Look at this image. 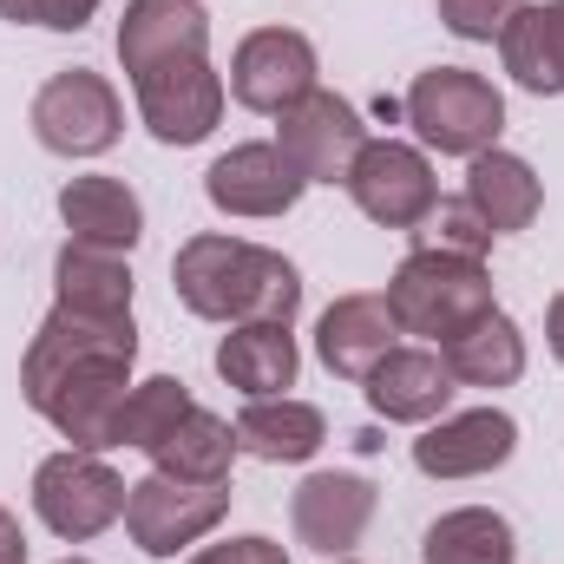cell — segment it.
I'll use <instances>...</instances> for the list:
<instances>
[{
	"mask_svg": "<svg viewBox=\"0 0 564 564\" xmlns=\"http://www.w3.org/2000/svg\"><path fill=\"white\" fill-rule=\"evenodd\" d=\"M171 289L191 315L204 322H295L302 308V276L282 250L224 237V230H197L177 243L171 257Z\"/></svg>",
	"mask_w": 564,
	"mask_h": 564,
	"instance_id": "6da1fadb",
	"label": "cell"
},
{
	"mask_svg": "<svg viewBox=\"0 0 564 564\" xmlns=\"http://www.w3.org/2000/svg\"><path fill=\"white\" fill-rule=\"evenodd\" d=\"M408 126L440 158H479L506 132V93L473 66H426L401 99Z\"/></svg>",
	"mask_w": 564,
	"mask_h": 564,
	"instance_id": "7a4b0ae2",
	"label": "cell"
},
{
	"mask_svg": "<svg viewBox=\"0 0 564 564\" xmlns=\"http://www.w3.org/2000/svg\"><path fill=\"white\" fill-rule=\"evenodd\" d=\"M388 308L401 322V335H426V341H446L459 335L466 322H479L492 302V276L486 263L473 257H446V250H414L394 282H388Z\"/></svg>",
	"mask_w": 564,
	"mask_h": 564,
	"instance_id": "3957f363",
	"label": "cell"
},
{
	"mask_svg": "<svg viewBox=\"0 0 564 564\" xmlns=\"http://www.w3.org/2000/svg\"><path fill=\"white\" fill-rule=\"evenodd\" d=\"M126 479L106 466V453H79V446H59L33 466V512L53 539L66 545H86L99 532H112L126 519Z\"/></svg>",
	"mask_w": 564,
	"mask_h": 564,
	"instance_id": "277c9868",
	"label": "cell"
},
{
	"mask_svg": "<svg viewBox=\"0 0 564 564\" xmlns=\"http://www.w3.org/2000/svg\"><path fill=\"white\" fill-rule=\"evenodd\" d=\"M99 361H139V322L132 315H86V308H46V322L33 328L26 355H20V394L26 408L73 368H99Z\"/></svg>",
	"mask_w": 564,
	"mask_h": 564,
	"instance_id": "5b68a950",
	"label": "cell"
},
{
	"mask_svg": "<svg viewBox=\"0 0 564 564\" xmlns=\"http://www.w3.org/2000/svg\"><path fill=\"white\" fill-rule=\"evenodd\" d=\"M26 126H33V139L46 144L53 158H99V151H112L119 132H126V106H119V93H112L106 73L66 66V73H53L33 93Z\"/></svg>",
	"mask_w": 564,
	"mask_h": 564,
	"instance_id": "8992f818",
	"label": "cell"
},
{
	"mask_svg": "<svg viewBox=\"0 0 564 564\" xmlns=\"http://www.w3.org/2000/svg\"><path fill=\"white\" fill-rule=\"evenodd\" d=\"M230 519V479L224 486H191L171 473H144L126 492V532L144 558H177L197 539H210Z\"/></svg>",
	"mask_w": 564,
	"mask_h": 564,
	"instance_id": "52a82bcc",
	"label": "cell"
},
{
	"mask_svg": "<svg viewBox=\"0 0 564 564\" xmlns=\"http://www.w3.org/2000/svg\"><path fill=\"white\" fill-rule=\"evenodd\" d=\"M132 99H139V119L144 132L158 144H204L217 126H224V99H230V86H224V73L210 66V53L204 59H164V66H151L132 79Z\"/></svg>",
	"mask_w": 564,
	"mask_h": 564,
	"instance_id": "ba28073f",
	"label": "cell"
},
{
	"mask_svg": "<svg viewBox=\"0 0 564 564\" xmlns=\"http://www.w3.org/2000/svg\"><path fill=\"white\" fill-rule=\"evenodd\" d=\"M230 99L243 112H263L282 119L295 99H308L322 86V59H315V40L295 33V26H257L243 33V46L230 53Z\"/></svg>",
	"mask_w": 564,
	"mask_h": 564,
	"instance_id": "9c48e42d",
	"label": "cell"
},
{
	"mask_svg": "<svg viewBox=\"0 0 564 564\" xmlns=\"http://www.w3.org/2000/svg\"><path fill=\"white\" fill-rule=\"evenodd\" d=\"M341 191H348L355 210H361L368 224H381V230H421L426 210L440 204V177H433L426 151L421 144H401V139H368L361 144V158H355V171H348Z\"/></svg>",
	"mask_w": 564,
	"mask_h": 564,
	"instance_id": "30bf717a",
	"label": "cell"
},
{
	"mask_svg": "<svg viewBox=\"0 0 564 564\" xmlns=\"http://www.w3.org/2000/svg\"><path fill=\"white\" fill-rule=\"evenodd\" d=\"M126 401H132V361H99V368L59 375L33 401V414L53 421V433L79 453H112L126 440Z\"/></svg>",
	"mask_w": 564,
	"mask_h": 564,
	"instance_id": "8fae6325",
	"label": "cell"
},
{
	"mask_svg": "<svg viewBox=\"0 0 564 564\" xmlns=\"http://www.w3.org/2000/svg\"><path fill=\"white\" fill-rule=\"evenodd\" d=\"M276 144L282 158L302 171V184H348V171H355V158L368 144V126H361V112L341 93L315 86L308 99H295L276 119Z\"/></svg>",
	"mask_w": 564,
	"mask_h": 564,
	"instance_id": "7c38bea8",
	"label": "cell"
},
{
	"mask_svg": "<svg viewBox=\"0 0 564 564\" xmlns=\"http://www.w3.org/2000/svg\"><path fill=\"white\" fill-rule=\"evenodd\" d=\"M375 506H381L375 479H361V473H308L295 486V499H289L295 545L315 552V558H348L368 539Z\"/></svg>",
	"mask_w": 564,
	"mask_h": 564,
	"instance_id": "4fadbf2b",
	"label": "cell"
},
{
	"mask_svg": "<svg viewBox=\"0 0 564 564\" xmlns=\"http://www.w3.org/2000/svg\"><path fill=\"white\" fill-rule=\"evenodd\" d=\"M302 171L282 158L276 139L257 144H230L210 171H204V197L224 210V217H289L302 204Z\"/></svg>",
	"mask_w": 564,
	"mask_h": 564,
	"instance_id": "5bb4252c",
	"label": "cell"
},
{
	"mask_svg": "<svg viewBox=\"0 0 564 564\" xmlns=\"http://www.w3.org/2000/svg\"><path fill=\"white\" fill-rule=\"evenodd\" d=\"M519 453V421L506 408H466V414H440L414 440V466L426 479H486Z\"/></svg>",
	"mask_w": 564,
	"mask_h": 564,
	"instance_id": "9a60e30c",
	"label": "cell"
},
{
	"mask_svg": "<svg viewBox=\"0 0 564 564\" xmlns=\"http://www.w3.org/2000/svg\"><path fill=\"white\" fill-rule=\"evenodd\" d=\"M401 348V322H394V308H388V295H335L328 308H322V322H315V355H322V368L335 375V381H368L388 355Z\"/></svg>",
	"mask_w": 564,
	"mask_h": 564,
	"instance_id": "2e32d148",
	"label": "cell"
},
{
	"mask_svg": "<svg viewBox=\"0 0 564 564\" xmlns=\"http://www.w3.org/2000/svg\"><path fill=\"white\" fill-rule=\"evenodd\" d=\"M210 53V7L204 0H126L119 20V66L139 79L164 59H204Z\"/></svg>",
	"mask_w": 564,
	"mask_h": 564,
	"instance_id": "e0dca14e",
	"label": "cell"
},
{
	"mask_svg": "<svg viewBox=\"0 0 564 564\" xmlns=\"http://www.w3.org/2000/svg\"><path fill=\"white\" fill-rule=\"evenodd\" d=\"M361 394H368V408H375L381 421L426 426V421H440V414L453 408L459 381L446 375L440 348H394V355H388V361L361 381Z\"/></svg>",
	"mask_w": 564,
	"mask_h": 564,
	"instance_id": "ac0fdd59",
	"label": "cell"
},
{
	"mask_svg": "<svg viewBox=\"0 0 564 564\" xmlns=\"http://www.w3.org/2000/svg\"><path fill=\"white\" fill-rule=\"evenodd\" d=\"M59 224L79 237V243H106V250H139L144 237V204L126 177H106V171H86V177H66L59 184Z\"/></svg>",
	"mask_w": 564,
	"mask_h": 564,
	"instance_id": "d6986e66",
	"label": "cell"
},
{
	"mask_svg": "<svg viewBox=\"0 0 564 564\" xmlns=\"http://www.w3.org/2000/svg\"><path fill=\"white\" fill-rule=\"evenodd\" d=\"M295 368H302V348L289 335V322H237L224 341H217V375L243 394V401H270L295 388Z\"/></svg>",
	"mask_w": 564,
	"mask_h": 564,
	"instance_id": "ffe728a7",
	"label": "cell"
},
{
	"mask_svg": "<svg viewBox=\"0 0 564 564\" xmlns=\"http://www.w3.org/2000/svg\"><path fill=\"white\" fill-rule=\"evenodd\" d=\"M459 197L492 224V237L532 230V217L545 210V184H539V171H532L519 151H506V144L466 158V191H459Z\"/></svg>",
	"mask_w": 564,
	"mask_h": 564,
	"instance_id": "44dd1931",
	"label": "cell"
},
{
	"mask_svg": "<svg viewBox=\"0 0 564 564\" xmlns=\"http://www.w3.org/2000/svg\"><path fill=\"white\" fill-rule=\"evenodd\" d=\"M237 446L263 466H302L328 446V414L315 401H295V394H270V401H243L237 414Z\"/></svg>",
	"mask_w": 564,
	"mask_h": 564,
	"instance_id": "7402d4cb",
	"label": "cell"
},
{
	"mask_svg": "<svg viewBox=\"0 0 564 564\" xmlns=\"http://www.w3.org/2000/svg\"><path fill=\"white\" fill-rule=\"evenodd\" d=\"M440 361H446V375L459 388H486L492 394V388H512L525 375V335H519V322L506 308H486L479 322H466L459 335L440 341Z\"/></svg>",
	"mask_w": 564,
	"mask_h": 564,
	"instance_id": "603a6c76",
	"label": "cell"
},
{
	"mask_svg": "<svg viewBox=\"0 0 564 564\" xmlns=\"http://www.w3.org/2000/svg\"><path fill=\"white\" fill-rule=\"evenodd\" d=\"M499 59L512 73V86H525L532 99H558L564 93V0L545 7H519L499 33Z\"/></svg>",
	"mask_w": 564,
	"mask_h": 564,
	"instance_id": "cb8c5ba5",
	"label": "cell"
},
{
	"mask_svg": "<svg viewBox=\"0 0 564 564\" xmlns=\"http://www.w3.org/2000/svg\"><path fill=\"white\" fill-rule=\"evenodd\" d=\"M53 302L86 315H132V257L66 237V250L53 257Z\"/></svg>",
	"mask_w": 564,
	"mask_h": 564,
	"instance_id": "d4e9b609",
	"label": "cell"
},
{
	"mask_svg": "<svg viewBox=\"0 0 564 564\" xmlns=\"http://www.w3.org/2000/svg\"><path fill=\"white\" fill-rule=\"evenodd\" d=\"M237 453H243L237 426L224 421V414H210V408H191L144 459H151V473H171V479H191V486H224L230 466H237Z\"/></svg>",
	"mask_w": 564,
	"mask_h": 564,
	"instance_id": "484cf974",
	"label": "cell"
},
{
	"mask_svg": "<svg viewBox=\"0 0 564 564\" xmlns=\"http://www.w3.org/2000/svg\"><path fill=\"white\" fill-rule=\"evenodd\" d=\"M512 558H519V539H512L506 512H492V506L440 512L421 539V564H512Z\"/></svg>",
	"mask_w": 564,
	"mask_h": 564,
	"instance_id": "4316f807",
	"label": "cell"
},
{
	"mask_svg": "<svg viewBox=\"0 0 564 564\" xmlns=\"http://www.w3.org/2000/svg\"><path fill=\"white\" fill-rule=\"evenodd\" d=\"M197 401H191V388L177 381V375H151V381H132V401H126V440L119 446H139L151 453L171 426L184 421Z\"/></svg>",
	"mask_w": 564,
	"mask_h": 564,
	"instance_id": "83f0119b",
	"label": "cell"
},
{
	"mask_svg": "<svg viewBox=\"0 0 564 564\" xmlns=\"http://www.w3.org/2000/svg\"><path fill=\"white\" fill-rule=\"evenodd\" d=\"M408 237H414V250H446V257H473V263H486V250H492V224L466 197H440L426 210V224Z\"/></svg>",
	"mask_w": 564,
	"mask_h": 564,
	"instance_id": "f1b7e54d",
	"label": "cell"
},
{
	"mask_svg": "<svg viewBox=\"0 0 564 564\" xmlns=\"http://www.w3.org/2000/svg\"><path fill=\"white\" fill-rule=\"evenodd\" d=\"M519 7L525 0H440V26L453 40H499Z\"/></svg>",
	"mask_w": 564,
	"mask_h": 564,
	"instance_id": "f546056e",
	"label": "cell"
},
{
	"mask_svg": "<svg viewBox=\"0 0 564 564\" xmlns=\"http://www.w3.org/2000/svg\"><path fill=\"white\" fill-rule=\"evenodd\" d=\"M99 13V0H0V20L13 26H53V33H79Z\"/></svg>",
	"mask_w": 564,
	"mask_h": 564,
	"instance_id": "4dcf8cb0",
	"label": "cell"
},
{
	"mask_svg": "<svg viewBox=\"0 0 564 564\" xmlns=\"http://www.w3.org/2000/svg\"><path fill=\"white\" fill-rule=\"evenodd\" d=\"M191 564H289L276 539H263V532H243V539H224V545H204Z\"/></svg>",
	"mask_w": 564,
	"mask_h": 564,
	"instance_id": "1f68e13d",
	"label": "cell"
},
{
	"mask_svg": "<svg viewBox=\"0 0 564 564\" xmlns=\"http://www.w3.org/2000/svg\"><path fill=\"white\" fill-rule=\"evenodd\" d=\"M0 564H26V532L7 506H0Z\"/></svg>",
	"mask_w": 564,
	"mask_h": 564,
	"instance_id": "d6a6232c",
	"label": "cell"
},
{
	"mask_svg": "<svg viewBox=\"0 0 564 564\" xmlns=\"http://www.w3.org/2000/svg\"><path fill=\"white\" fill-rule=\"evenodd\" d=\"M545 348L564 361V289L552 295V308H545Z\"/></svg>",
	"mask_w": 564,
	"mask_h": 564,
	"instance_id": "836d02e7",
	"label": "cell"
},
{
	"mask_svg": "<svg viewBox=\"0 0 564 564\" xmlns=\"http://www.w3.org/2000/svg\"><path fill=\"white\" fill-rule=\"evenodd\" d=\"M59 564H93V558H59Z\"/></svg>",
	"mask_w": 564,
	"mask_h": 564,
	"instance_id": "e575fe53",
	"label": "cell"
}]
</instances>
